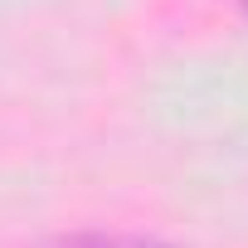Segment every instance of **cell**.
<instances>
[{"label":"cell","mask_w":248,"mask_h":248,"mask_svg":"<svg viewBox=\"0 0 248 248\" xmlns=\"http://www.w3.org/2000/svg\"><path fill=\"white\" fill-rule=\"evenodd\" d=\"M44 248H175V243H166V238H146V233H102V229H88V233L49 238Z\"/></svg>","instance_id":"1"},{"label":"cell","mask_w":248,"mask_h":248,"mask_svg":"<svg viewBox=\"0 0 248 248\" xmlns=\"http://www.w3.org/2000/svg\"><path fill=\"white\" fill-rule=\"evenodd\" d=\"M233 5H238V10H243V15H248V0H233Z\"/></svg>","instance_id":"2"}]
</instances>
